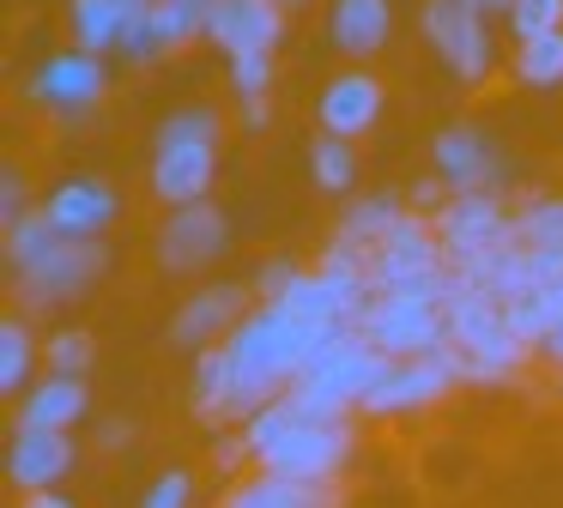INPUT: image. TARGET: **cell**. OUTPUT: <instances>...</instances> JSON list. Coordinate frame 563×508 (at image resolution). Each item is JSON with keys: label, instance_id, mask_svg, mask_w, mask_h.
<instances>
[{"label": "cell", "instance_id": "cell-1", "mask_svg": "<svg viewBox=\"0 0 563 508\" xmlns=\"http://www.w3.org/2000/svg\"><path fill=\"white\" fill-rule=\"evenodd\" d=\"M449 369L454 382H478V387H497L509 382V375H521V363L533 357V345H527L521 333H515L509 309H503L497 297H485V290L473 285H454L449 278Z\"/></svg>", "mask_w": 563, "mask_h": 508}, {"label": "cell", "instance_id": "cell-2", "mask_svg": "<svg viewBox=\"0 0 563 508\" xmlns=\"http://www.w3.org/2000/svg\"><path fill=\"white\" fill-rule=\"evenodd\" d=\"M212 169H219V115L207 103L170 109L152 140V194L164 206H195L207 200Z\"/></svg>", "mask_w": 563, "mask_h": 508}, {"label": "cell", "instance_id": "cell-3", "mask_svg": "<svg viewBox=\"0 0 563 508\" xmlns=\"http://www.w3.org/2000/svg\"><path fill=\"white\" fill-rule=\"evenodd\" d=\"M430 224H437L442 236V261H449V273H478V266L490 261V254L515 249V212L503 206L497 188H466V194H449V200L430 212Z\"/></svg>", "mask_w": 563, "mask_h": 508}, {"label": "cell", "instance_id": "cell-4", "mask_svg": "<svg viewBox=\"0 0 563 508\" xmlns=\"http://www.w3.org/2000/svg\"><path fill=\"white\" fill-rule=\"evenodd\" d=\"M382 369H388V351H376L357 327H340V333L309 357V369L297 375V387L316 394L333 418H352V411H364V399H369V387H376Z\"/></svg>", "mask_w": 563, "mask_h": 508}, {"label": "cell", "instance_id": "cell-5", "mask_svg": "<svg viewBox=\"0 0 563 508\" xmlns=\"http://www.w3.org/2000/svg\"><path fill=\"white\" fill-rule=\"evenodd\" d=\"M357 435H352V418H333V423H309L297 418L267 454L255 460V472H279V478H309V484H333L352 460Z\"/></svg>", "mask_w": 563, "mask_h": 508}, {"label": "cell", "instance_id": "cell-6", "mask_svg": "<svg viewBox=\"0 0 563 508\" xmlns=\"http://www.w3.org/2000/svg\"><path fill=\"white\" fill-rule=\"evenodd\" d=\"M103 266H110V249H103V236H62L37 266L13 273L19 309H55V302L79 297L91 278H103Z\"/></svg>", "mask_w": 563, "mask_h": 508}, {"label": "cell", "instance_id": "cell-7", "mask_svg": "<svg viewBox=\"0 0 563 508\" xmlns=\"http://www.w3.org/2000/svg\"><path fill=\"white\" fill-rule=\"evenodd\" d=\"M418 24H424V43L437 48V60L454 73V79L478 85L490 67H497V43H490L485 12H473L466 0H424Z\"/></svg>", "mask_w": 563, "mask_h": 508}, {"label": "cell", "instance_id": "cell-8", "mask_svg": "<svg viewBox=\"0 0 563 508\" xmlns=\"http://www.w3.org/2000/svg\"><path fill=\"white\" fill-rule=\"evenodd\" d=\"M357 333L388 357H437L449 351V309L442 302H400V297H376L357 314Z\"/></svg>", "mask_w": 563, "mask_h": 508}, {"label": "cell", "instance_id": "cell-9", "mask_svg": "<svg viewBox=\"0 0 563 508\" xmlns=\"http://www.w3.org/2000/svg\"><path fill=\"white\" fill-rule=\"evenodd\" d=\"M454 387V369L449 357H388V369L376 375V387H369L364 399V418H406V411H424L437 406V399H449Z\"/></svg>", "mask_w": 563, "mask_h": 508}, {"label": "cell", "instance_id": "cell-10", "mask_svg": "<svg viewBox=\"0 0 563 508\" xmlns=\"http://www.w3.org/2000/svg\"><path fill=\"white\" fill-rule=\"evenodd\" d=\"M224 242H231V218L212 200L170 206V218L158 230V261L164 273H200V266H212L224 254Z\"/></svg>", "mask_w": 563, "mask_h": 508}, {"label": "cell", "instance_id": "cell-11", "mask_svg": "<svg viewBox=\"0 0 563 508\" xmlns=\"http://www.w3.org/2000/svg\"><path fill=\"white\" fill-rule=\"evenodd\" d=\"M103 85H110V67H103V55H91V48H62V55H49L31 73V97L49 103L55 115H86L103 97Z\"/></svg>", "mask_w": 563, "mask_h": 508}, {"label": "cell", "instance_id": "cell-12", "mask_svg": "<svg viewBox=\"0 0 563 508\" xmlns=\"http://www.w3.org/2000/svg\"><path fill=\"white\" fill-rule=\"evenodd\" d=\"M437 266H449L442 261V236H437V224H430V212H418V206H406V212L376 236V249H369V278H376V285L406 278V273H437Z\"/></svg>", "mask_w": 563, "mask_h": 508}, {"label": "cell", "instance_id": "cell-13", "mask_svg": "<svg viewBox=\"0 0 563 508\" xmlns=\"http://www.w3.org/2000/svg\"><path fill=\"white\" fill-rule=\"evenodd\" d=\"M207 36L224 55H273L285 36V7L279 0H219L207 19Z\"/></svg>", "mask_w": 563, "mask_h": 508}, {"label": "cell", "instance_id": "cell-14", "mask_svg": "<svg viewBox=\"0 0 563 508\" xmlns=\"http://www.w3.org/2000/svg\"><path fill=\"white\" fill-rule=\"evenodd\" d=\"M236 321H243V285H207L176 309L170 339L188 351H207V345H224L236 333Z\"/></svg>", "mask_w": 563, "mask_h": 508}, {"label": "cell", "instance_id": "cell-15", "mask_svg": "<svg viewBox=\"0 0 563 508\" xmlns=\"http://www.w3.org/2000/svg\"><path fill=\"white\" fill-rule=\"evenodd\" d=\"M316 115H321V133H340V140L369 133L382 115V79L376 73H357V67L340 73V79H328L316 97Z\"/></svg>", "mask_w": 563, "mask_h": 508}, {"label": "cell", "instance_id": "cell-16", "mask_svg": "<svg viewBox=\"0 0 563 508\" xmlns=\"http://www.w3.org/2000/svg\"><path fill=\"white\" fill-rule=\"evenodd\" d=\"M430 164H437L442 181H449V194L497 188V152H490V140H485L478 128H466V121H454V128L437 133V145H430Z\"/></svg>", "mask_w": 563, "mask_h": 508}, {"label": "cell", "instance_id": "cell-17", "mask_svg": "<svg viewBox=\"0 0 563 508\" xmlns=\"http://www.w3.org/2000/svg\"><path fill=\"white\" fill-rule=\"evenodd\" d=\"M49 218L62 224V236H103V230L115 224V188L110 181H98V176H74V181H62V188H49Z\"/></svg>", "mask_w": 563, "mask_h": 508}, {"label": "cell", "instance_id": "cell-18", "mask_svg": "<svg viewBox=\"0 0 563 508\" xmlns=\"http://www.w3.org/2000/svg\"><path fill=\"white\" fill-rule=\"evenodd\" d=\"M74 466V435L67 430H19L13 454H7V472H13L19 490H55Z\"/></svg>", "mask_w": 563, "mask_h": 508}, {"label": "cell", "instance_id": "cell-19", "mask_svg": "<svg viewBox=\"0 0 563 508\" xmlns=\"http://www.w3.org/2000/svg\"><path fill=\"white\" fill-rule=\"evenodd\" d=\"M328 36H333L340 55L369 60L376 48H388V36H394V7L388 0H333Z\"/></svg>", "mask_w": 563, "mask_h": 508}, {"label": "cell", "instance_id": "cell-20", "mask_svg": "<svg viewBox=\"0 0 563 508\" xmlns=\"http://www.w3.org/2000/svg\"><path fill=\"white\" fill-rule=\"evenodd\" d=\"M86 418V375H43L19 399V430H74Z\"/></svg>", "mask_w": 563, "mask_h": 508}, {"label": "cell", "instance_id": "cell-21", "mask_svg": "<svg viewBox=\"0 0 563 508\" xmlns=\"http://www.w3.org/2000/svg\"><path fill=\"white\" fill-rule=\"evenodd\" d=\"M224 508H340V490L309 484V478H279V472H255V478L224 490Z\"/></svg>", "mask_w": 563, "mask_h": 508}, {"label": "cell", "instance_id": "cell-22", "mask_svg": "<svg viewBox=\"0 0 563 508\" xmlns=\"http://www.w3.org/2000/svg\"><path fill=\"white\" fill-rule=\"evenodd\" d=\"M146 7H152V0H74V7H67L74 48H91V55H110V48H122L128 24H134Z\"/></svg>", "mask_w": 563, "mask_h": 508}, {"label": "cell", "instance_id": "cell-23", "mask_svg": "<svg viewBox=\"0 0 563 508\" xmlns=\"http://www.w3.org/2000/svg\"><path fill=\"white\" fill-rule=\"evenodd\" d=\"M188 406L207 423H236V375H231V351L207 345L195 357V382H188Z\"/></svg>", "mask_w": 563, "mask_h": 508}, {"label": "cell", "instance_id": "cell-24", "mask_svg": "<svg viewBox=\"0 0 563 508\" xmlns=\"http://www.w3.org/2000/svg\"><path fill=\"white\" fill-rule=\"evenodd\" d=\"M400 212H406V200H400V194H364V200H352V206H345L340 230H333L328 242H340V249H357V254L369 261L376 236H382V230H388Z\"/></svg>", "mask_w": 563, "mask_h": 508}, {"label": "cell", "instance_id": "cell-25", "mask_svg": "<svg viewBox=\"0 0 563 508\" xmlns=\"http://www.w3.org/2000/svg\"><path fill=\"white\" fill-rule=\"evenodd\" d=\"M212 7L219 0H152V43H158V55L164 48H183L188 36H207V19H212Z\"/></svg>", "mask_w": 563, "mask_h": 508}, {"label": "cell", "instance_id": "cell-26", "mask_svg": "<svg viewBox=\"0 0 563 508\" xmlns=\"http://www.w3.org/2000/svg\"><path fill=\"white\" fill-rule=\"evenodd\" d=\"M62 242V224L49 218V206H31V212H19L13 224H7V261H13V273H25V266H37L43 254Z\"/></svg>", "mask_w": 563, "mask_h": 508}, {"label": "cell", "instance_id": "cell-27", "mask_svg": "<svg viewBox=\"0 0 563 508\" xmlns=\"http://www.w3.org/2000/svg\"><path fill=\"white\" fill-rule=\"evenodd\" d=\"M309 176H316L321 194H345L357 181V157H352V140H340V133H321L316 145H309Z\"/></svg>", "mask_w": 563, "mask_h": 508}, {"label": "cell", "instance_id": "cell-28", "mask_svg": "<svg viewBox=\"0 0 563 508\" xmlns=\"http://www.w3.org/2000/svg\"><path fill=\"white\" fill-rule=\"evenodd\" d=\"M515 79L521 85H563V31L515 43Z\"/></svg>", "mask_w": 563, "mask_h": 508}, {"label": "cell", "instance_id": "cell-29", "mask_svg": "<svg viewBox=\"0 0 563 508\" xmlns=\"http://www.w3.org/2000/svg\"><path fill=\"white\" fill-rule=\"evenodd\" d=\"M515 236L527 249H563V194H539L515 212Z\"/></svg>", "mask_w": 563, "mask_h": 508}, {"label": "cell", "instance_id": "cell-30", "mask_svg": "<svg viewBox=\"0 0 563 508\" xmlns=\"http://www.w3.org/2000/svg\"><path fill=\"white\" fill-rule=\"evenodd\" d=\"M31 351H37V345H31V327L25 321H19V314H13V321H0V387H7V394H25V375H31Z\"/></svg>", "mask_w": 563, "mask_h": 508}, {"label": "cell", "instance_id": "cell-31", "mask_svg": "<svg viewBox=\"0 0 563 508\" xmlns=\"http://www.w3.org/2000/svg\"><path fill=\"white\" fill-rule=\"evenodd\" d=\"M43 357H49V375H86L91 357H98V345H91L86 327H62V333H49Z\"/></svg>", "mask_w": 563, "mask_h": 508}, {"label": "cell", "instance_id": "cell-32", "mask_svg": "<svg viewBox=\"0 0 563 508\" xmlns=\"http://www.w3.org/2000/svg\"><path fill=\"white\" fill-rule=\"evenodd\" d=\"M509 31H515V43L545 36V31H563V0H515V7H509Z\"/></svg>", "mask_w": 563, "mask_h": 508}, {"label": "cell", "instance_id": "cell-33", "mask_svg": "<svg viewBox=\"0 0 563 508\" xmlns=\"http://www.w3.org/2000/svg\"><path fill=\"white\" fill-rule=\"evenodd\" d=\"M267 85H273V55H236L231 60V91L243 103H267Z\"/></svg>", "mask_w": 563, "mask_h": 508}, {"label": "cell", "instance_id": "cell-34", "mask_svg": "<svg viewBox=\"0 0 563 508\" xmlns=\"http://www.w3.org/2000/svg\"><path fill=\"white\" fill-rule=\"evenodd\" d=\"M188 496H195V478H188L183 466H170L146 496H140V508H188Z\"/></svg>", "mask_w": 563, "mask_h": 508}, {"label": "cell", "instance_id": "cell-35", "mask_svg": "<svg viewBox=\"0 0 563 508\" xmlns=\"http://www.w3.org/2000/svg\"><path fill=\"white\" fill-rule=\"evenodd\" d=\"M297 278H303V266H297V261H267V266H261V278H255V297L261 302H279Z\"/></svg>", "mask_w": 563, "mask_h": 508}, {"label": "cell", "instance_id": "cell-36", "mask_svg": "<svg viewBox=\"0 0 563 508\" xmlns=\"http://www.w3.org/2000/svg\"><path fill=\"white\" fill-rule=\"evenodd\" d=\"M19 212H31V206H25V181H19L13 169H7V176H0V218L13 224Z\"/></svg>", "mask_w": 563, "mask_h": 508}, {"label": "cell", "instance_id": "cell-37", "mask_svg": "<svg viewBox=\"0 0 563 508\" xmlns=\"http://www.w3.org/2000/svg\"><path fill=\"white\" fill-rule=\"evenodd\" d=\"M19 508H74L67 496H55V490H25V503Z\"/></svg>", "mask_w": 563, "mask_h": 508}, {"label": "cell", "instance_id": "cell-38", "mask_svg": "<svg viewBox=\"0 0 563 508\" xmlns=\"http://www.w3.org/2000/svg\"><path fill=\"white\" fill-rule=\"evenodd\" d=\"M466 7H473V12H485V19H490V12H503V19H509V7H515V0H466Z\"/></svg>", "mask_w": 563, "mask_h": 508}, {"label": "cell", "instance_id": "cell-39", "mask_svg": "<svg viewBox=\"0 0 563 508\" xmlns=\"http://www.w3.org/2000/svg\"><path fill=\"white\" fill-rule=\"evenodd\" d=\"M267 115H273L267 103H243V121H249V128H267Z\"/></svg>", "mask_w": 563, "mask_h": 508}, {"label": "cell", "instance_id": "cell-40", "mask_svg": "<svg viewBox=\"0 0 563 508\" xmlns=\"http://www.w3.org/2000/svg\"><path fill=\"white\" fill-rule=\"evenodd\" d=\"M279 7H285V12H291V7H303V0H279Z\"/></svg>", "mask_w": 563, "mask_h": 508}]
</instances>
